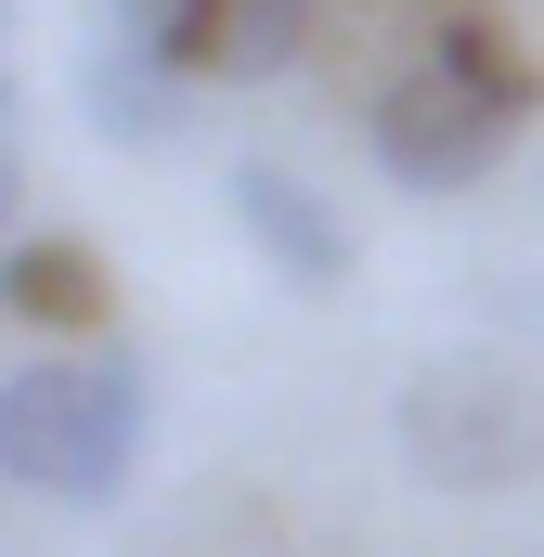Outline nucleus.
Segmentation results:
<instances>
[{
	"instance_id": "1",
	"label": "nucleus",
	"mask_w": 544,
	"mask_h": 557,
	"mask_svg": "<svg viewBox=\"0 0 544 557\" xmlns=\"http://www.w3.org/2000/svg\"><path fill=\"white\" fill-rule=\"evenodd\" d=\"M143 350L91 337V350H52L0 389V480L39 493V506H118L131 493V454H143Z\"/></svg>"
},
{
	"instance_id": "2",
	"label": "nucleus",
	"mask_w": 544,
	"mask_h": 557,
	"mask_svg": "<svg viewBox=\"0 0 544 557\" xmlns=\"http://www.w3.org/2000/svg\"><path fill=\"white\" fill-rule=\"evenodd\" d=\"M390 441H403V467L428 493H532L544 480V376L506 363V350H441V363L403 376Z\"/></svg>"
},
{
	"instance_id": "3",
	"label": "nucleus",
	"mask_w": 544,
	"mask_h": 557,
	"mask_svg": "<svg viewBox=\"0 0 544 557\" xmlns=\"http://www.w3.org/2000/svg\"><path fill=\"white\" fill-rule=\"evenodd\" d=\"M506 131H519V104H493L467 65H441V52H415L403 78L363 104V143H376V169L403 182V195H467V182H493L506 169Z\"/></svg>"
},
{
	"instance_id": "4",
	"label": "nucleus",
	"mask_w": 544,
	"mask_h": 557,
	"mask_svg": "<svg viewBox=\"0 0 544 557\" xmlns=\"http://www.w3.org/2000/svg\"><path fill=\"white\" fill-rule=\"evenodd\" d=\"M221 195H234L247 247H260L298 298H337V285H350V221H337V195H324L311 169H285V156H234Z\"/></svg>"
},
{
	"instance_id": "5",
	"label": "nucleus",
	"mask_w": 544,
	"mask_h": 557,
	"mask_svg": "<svg viewBox=\"0 0 544 557\" xmlns=\"http://www.w3.org/2000/svg\"><path fill=\"white\" fill-rule=\"evenodd\" d=\"M78 117L118 143V156H169V143H195V65H156L131 39H104L78 65Z\"/></svg>"
},
{
	"instance_id": "6",
	"label": "nucleus",
	"mask_w": 544,
	"mask_h": 557,
	"mask_svg": "<svg viewBox=\"0 0 544 557\" xmlns=\"http://www.w3.org/2000/svg\"><path fill=\"white\" fill-rule=\"evenodd\" d=\"M0 311L13 324H52V337H104L118 285H104V260L78 234H39V247H0Z\"/></svg>"
},
{
	"instance_id": "7",
	"label": "nucleus",
	"mask_w": 544,
	"mask_h": 557,
	"mask_svg": "<svg viewBox=\"0 0 544 557\" xmlns=\"http://www.w3.org/2000/svg\"><path fill=\"white\" fill-rule=\"evenodd\" d=\"M311 52V0H221V39H208V78H285Z\"/></svg>"
},
{
	"instance_id": "8",
	"label": "nucleus",
	"mask_w": 544,
	"mask_h": 557,
	"mask_svg": "<svg viewBox=\"0 0 544 557\" xmlns=\"http://www.w3.org/2000/svg\"><path fill=\"white\" fill-rule=\"evenodd\" d=\"M428 52H441V65H467V78H480L493 104H519V117L544 104V65L506 39V26H493V13H441V26H428Z\"/></svg>"
},
{
	"instance_id": "9",
	"label": "nucleus",
	"mask_w": 544,
	"mask_h": 557,
	"mask_svg": "<svg viewBox=\"0 0 544 557\" xmlns=\"http://www.w3.org/2000/svg\"><path fill=\"white\" fill-rule=\"evenodd\" d=\"M118 13V39L156 52V65H195L208 78V39H221V0H104Z\"/></svg>"
},
{
	"instance_id": "10",
	"label": "nucleus",
	"mask_w": 544,
	"mask_h": 557,
	"mask_svg": "<svg viewBox=\"0 0 544 557\" xmlns=\"http://www.w3.org/2000/svg\"><path fill=\"white\" fill-rule=\"evenodd\" d=\"M26 221V156H13V131H0V234Z\"/></svg>"
},
{
	"instance_id": "11",
	"label": "nucleus",
	"mask_w": 544,
	"mask_h": 557,
	"mask_svg": "<svg viewBox=\"0 0 544 557\" xmlns=\"http://www.w3.org/2000/svg\"><path fill=\"white\" fill-rule=\"evenodd\" d=\"M13 117H26V91H13V65H0V131H13Z\"/></svg>"
},
{
	"instance_id": "12",
	"label": "nucleus",
	"mask_w": 544,
	"mask_h": 557,
	"mask_svg": "<svg viewBox=\"0 0 544 557\" xmlns=\"http://www.w3.org/2000/svg\"><path fill=\"white\" fill-rule=\"evenodd\" d=\"M0 39H13V0H0Z\"/></svg>"
}]
</instances>
